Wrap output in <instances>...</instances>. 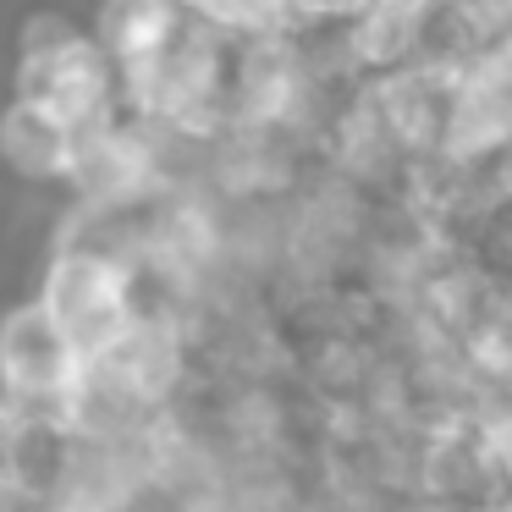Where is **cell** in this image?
<instances>
[{
  "mask_svg": "<svg viewBox=\"0 0 512 512\" xmlns=\"http://www.w3.org/2000/svg\"><path fill=\"white\" fill-rule=\"evenodd\" d=\"M12 100L45 111L67 133H83V127H100L116 116V67L83 23L61 12H39L17 34Z\"/></svg>",
  "mask_w": 512,
  "mask_h": 512,
  "instance_id": "cell-1",
  "label": "cell"
},
{
  "mask_svg": "<svg viewBox=\"0 0 512 512\" xmlns=\"http://www.w3.org/2000/svg\"><path fill=\"white\" fill-rule=\"evenodd\" d=\"M72 380H78V353L34 298L0 314V413L17 430L61 435Z\"/></svg>",
  "mask_w": 512,
  "mask_h": 512,
  "instance_id": "cell-2",
  "label": "cell"
},
{
  "mask_svg": "<svg viewBox=\"0 0 512 512\" xmlns=\"http://www.w3.org/2000/svg\"><path fill=\"white\" fill-rule=\"evenodd\" d=\"M34 303L50 314L67 347L78 358H94L133 325L138 314V270L116 265L100 254H72V248H50L45 276H39Z\"/></svg>",
  "mask_w": 512,
  "mask_h": 512,
  "instance_id": "cell-3",
  "label": "cell"
},
{
  "mask_svg": "<svg viewBox=\"0 0 512 512\" xmlns=\"http://www.w3.org/2000/svg\"><path fill=\"white\" fill-rule=\"evenodd\" d=\"M424 28H430V0H369L336 34L353 78H380L424 56Z\"/></svg>",
  "mask_w": 512,
  "mask_h": 512,
  "instance_id": "cell-4",
  "label": "cell"
},
{
  "mask_svg": "<svg viewBox=\"0 0 512 512\" xmlns=\"http://www.w3.org/2000/svg\"><path fill=\"white\" fill-rule=\"evenodd\" d=\"M67 160H72L67 127L23 100H6V111H0V166L28 188H61Z\"/></svg>",
  "mask_w": 512,
  "mask_h": 512,
  "instance_id": "cell-5",
  "label": "cell"
},
{
  "mask_svg": "<svg viewBox=\"0 0 512 512\" xmlns=\"http://www.w3.org/2000/svg\"><path fill=\"white\" fill-rule=\"evenodd\" d=\"M177 28H182V17L171 0H100L89 17V39L105 50L111 67H127V61H144L155 50H166Z\"/></svg>",
  "mask_w": 512,
  "mask_h": 512,
  "instance_id": "cell-6",
  "label": "cell"
},
{
  "mask_svg": "<svg viewBox=\"0 0 512 512\" xmlns=\"http://www.w3.org/2000/svg\"><path fill=\"white\" fill-rule=\"evenodd\" d=\"M171 6H177L182 23H204V28H210L215 12H221V0H171Z\"/></svg>",
  "mask_w": 512,
  "mask_h": 512,
  "instance_id": "cell-7",
  "label": "cell"
}]
</instances>
